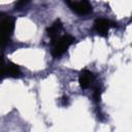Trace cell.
I'll return each instance as SVG.
<instances>
[{
	"instance_id": "3",
	"label": "cell",
	"mask_w": 132,
	"mask_h": 132,
	"mask_svg": "<svg viewBox=\"0 0 132 132\" xmlns=\"http://www.w3.org/2000/svg\"><path fill=\"white\" fill-rule=\"evenodd\" d=\"M109 27H110V23H109V21H107L105 19H97L94 23V28H95L96 32L101 36L107 35Z\"/></svg>"
},
{
	"instance_id": "8",
	"label": "cell",
	"mask_w": 132,
	"mask_h": 132,
	"mask_svg": "<svg viewBox=\"0 0 132 132\" xmlns=\"http://www.w3.org/2000/svg\"><path fill=\"white\" fill-rule=\"evenodd\" d=\"M9 37H10V35L4 34V33H0V47L3 48L9 43Z\"/></svg>"
},
{
	"instance_id": "6",
	"label": "cell",
	"mask_w": 132,
	"mask_h": 132,
	"mask_svg": "<svg viewBox=\"0 0 132 132\" xmlns=\"http://www.w3.org/2000/svg\"><path fill=\"white\" fill-rule=\"evenodd\" d=\"M61 29H62V23L60 20H56L53 23V25L47 28L46 32H47V35L52 38V43H54L58 39V34Z\"/></svg>"
},
{
	"instance_id": "9",
	"label": "cell",
	"mask_w": 132,
	"mask_h": 132,
	"mask_svg": "<svg viewBox=\"0 0 132 132\" xmlns=\"http://www.w3.org/2000/svg\"><path fill=\"white\" fill-rule=\"evenodd\" d=\"M30 2H31V0H18V2L15 3V9H22Z\"/></svg>"
},
{
	"instance_id": "5",
	"label": "cell",
	"mask_w": 132,
	"mask_h": 132,
	"mask_svg": "<svg viewBox=\"0 0 132 132\" xmlns=\"http://www.w3.org/2000/svg\"><path fill=\"white\" fill-rule=\"evenodd\" d=\"M14 28V22L9 16H4L0 21V33L10 35Z\"/></svg>"
},
{
	"instance_id": "2",
	"label": "cell",
	"mask_w": 132,
	"mask_h": 132,
	"mask_svg": "<svg viewBox=\"0 0 132 132\" xmlns=\"http://www.w3.org/2000/svg\"><path fill=\"white\" fill-rule=\"evenodd\" d=\"M65 2L77 14H88L92 11V6L87 0H82L80 2H74L73 0H65Z\"/></svg>"
},
{
	"instance_id": "10",
	"label": "cell",
	"mask_w": 132,
	"mask_h": 132,
	"mask_svg": "<svg viewBox=\"0 0 132 132\" xmlns=\"http://www.w3.org/2000/svg\"><path fill=\"white\" fill-rule=\"evenodd\" d=\"M100 95H101L100 89H99V88H96V89H95V92H94V99H95L96 101L100 100Z\"/></svg>"
},
{
	"instance_id": "7",
	"label": "cell",
	"mask_w": 132,
	"mask_h": 132,
	"mask_svg": "<svg viewBox=\"0 0 132 132\" xmlns=\"http://www.w3.org/2000/svg\"><path fill=\"white\" fill-rule=\"evenodd\" d=\"M20 74H21V71H20V68L16 64H14L12 62L6 63V75L7 76L19 77Z\"/></svg>"
},
{
	"instance_id": "11",
	"label": "cell",
	"mask_w": 132,
	"mask_h": 132,
	"mask_svg": "<svg viewBox=\"0 0 132 132\" xmlns=\"http://www.w3.org/2000/svg\"><path fill=\"white\" fill-rule=\"evenodd\" d=\"M68 104V98L66 97V96H64L63 98H62V105H67Z\"/></svg>"
},
{
	"instance_id": "1",
	"label": "cell",
	"mask_w": 132,
	"mask_h": 132,
	"mask_svg": "<svg viewBox=\"0 0 132 132\" xmlns=\"http://www.w3.org/2000/svg\"><path fill=\"white\" fill-rule=\"evenodd\" d=\"M74 38L71 35H63L62 37H60L59 39H57L53 44H54V48H53V56L55 58H58L60 56H62L66 50L74 42Z\"/></svg>"
},
{
	"instance_id": "4",
	"label": "cell",
	"mask_w": 132,
	"mask_h": 132,
	"mask_svg": "<svg viewBox=\"0 0 132 132\" xmlns=\"http://www.w3.org/2000/svg\"><path fill=\"white\" fill-rule=\"evenodd\" d=\"M78 81H79V86L81 89H87L94 81V74L91 71L85 69L80 72L79 77H78Z\"/></svg>"
},
{
	"instance_id": "12",
	"label": "cell",
	"mask_w": 132,
	"mask_h": 132,
	"mask_svg": "<svg viewBox=\"0 0 132 132\" xmlns=\"http://www.w3.org/2000/svg\"><path fill=\"white\" fill-rule=\"evenodd\" d=\"M4 16H5V15H4L3 13H1V12H0V21H1V20H2V19H3Z\"/></svg>"
}]
</instances>
